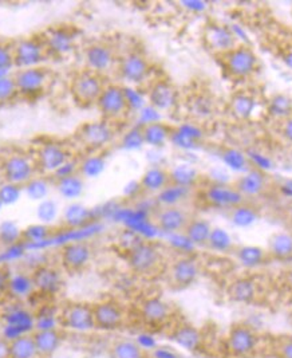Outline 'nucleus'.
Returning <instances> with one entry per match:
<instances>
[{"mask_svg":"<svg viewBox=\"0 0 292 358\" xmlns=\"http://www.w3.org/2000/svg\"><path fill=\"white\" fill-rule=\"evenodd\" d=\"M224 74L231 81L247 82L254 80L259 73L258 54L247 43H239L236 48L217 57Z\"/></svg>","mask_w":292,"mask_h":358,"instance_id":"nucleus-1","label":"nucleus"},{"mask_svg":"<svg viewBox=\"0 0 292 358\" xmlns=\"http://www.w3.org/2000/svg\"><path fill=\"white\" fill-rule=\"evenodd\" d=\"M126 263L130 271L140 278L156 277L161 271L165 273L166 268L161 247L150 241H140L131 245L126 255Z\"/></svg>","mask_w":292,"mask_h":358,"instance_id":"nucleus-2","label":"nucleus"},{"mask_svg":"<svg viewBox=\"0 0 292 358\" xmlns=\"http://www.w3.org/2000/svg\"><path fill=\"white\" fill-rule=\"evenodd\" d=\"M108 83L109 81L106 77L83 67L71 74L68 80V93L78 108H96L98 99Z\"/></svg>","mask_w":292,"mask_h":358,"instance_id":"nucleus-3","label":"nucleus"},{"mask_svg":"<svg viewBox=\"0 0 292 358\" xmlns=\"http://www.w3.org/2000/svg\"><path fill=\"white\" fill-rule=\"evenodd\" d=\"M19 99L35 101L45 97L54 85V71L46 65L17 69L13 73Z\"/></svg>","mask_w":292,"mask_h":358,"instance_id":"nucleus-4","label":"nucleus"},{"mask_svg":"<svg viewBox=\"0 0 292 358\" xmlns=\"http://www.w3.org/2000/svg\"><path fill=\"white\" fill-rule=\"evenodd\" d=\"M96 109L101 120L117 127L125 122L131 113V99L126 87L118 82H109L98 99Z\"/></svg>","mask_w":292,"mask_h":358,"instance_id":"nucleus-5","label":"nucleus"},{"mask_svg":"<svg viewBox=\"0 0 292 358\" xmlns=\"http://www.w3.org/2000/svg\"><path fill=\"white\" fill-rule=\"evenodd\" d=\"M115 136L117 127L99 118L81 124L74 133V140L89 155H101L113 144Z\"/></svg>","mask_w":292,"mask_h":358,"instance_id":"nucleus-6","label":"nucleus"},{"mask_svg":"<svg viewBox=\"0 0 292 358\" xmlns=\"http://www.w3.org/2000/svg\"><path fill=\"white\" fill-rule=\"evenodd\" d=\"M33 156L39 176L45 178H55L74 160V155L68 145L58 141H46L39 144Z\"/></svg>","mask_w":292,"mask_h":358,"instance_id":"nucleus-7","label":"nucleus"},{"mask_svg":"<svg viewBox=\"0 0 292 358\" xmlns=\"http://www.w3.org/2000/svg\"><path fill=\"white\" fill-rule=\"evenodd\" d=\"M33 155L24 152H10L0 159V176L3 182L26 187L38 176Z\"/></svg>","mask_w":292,"mask_h":358,"instance_id":"nucleus-8","label":"nucleus"},{"mask_svg":"<svg viewBox=\"0 0 292 358\" xmlns=\"http://www.w3.org/2000/svg\"><path fill=\"white\" fill-rule=\"evenodd\" d=\"M153 66L150 59L140 50H129L119 55L115 74L131 86H144L152 81Z\"/></svg>","mask_w":292,"mask_h":358,"instance_id":"nucleus-9","label":"nucleus"},{"mask_svg":"<svg viewBox=\"0 0 292 358\" xmlns=\"http://www.w3.org/2000/svg\"><path fill=\"white\" fill-rule=\"evenodd\" d=\"M196 196L205 207L227 212L248 201L232 182H210L196 189Z\"/></svg>","mask_w":292,"mask_h":358,"instance_id":"nucleus-10","label":"nucleus"},{"mask_svg":"<svg viewBox=\"0 0 292 358\" xmlns=\"http://www.w3.org/2000/svg\"><path fill=\"white\" fill-rule=\"evenodd\" d=\"M118 58L119 54L115 48L106 41H94L83 50L85 69H89L106 78L110 73H115Z\"/></svg>","mask_w":292,"mask_h":358,"instance_id":"nucleus-11","label":"nucleus"},{"mask_svg":"<svg viewBox=\"0 0 292 358\" xmlns=\"http://www.w3.org/2000/svg\"><path fill=\"white\" fill-rule=\"evenodd\" d=\"M15 69L45 65L49 61V50L42 35H30L13 41Z\"/></svg>","mask_w":292,"mask_h":358,"instance_id":"nucleus-12","label":"nucleus"},{"mask_svg":"<svg viewBox=\"0 0 292 358\" xmlns=\"http://www.w3.org/2000/svg\"><path fill=\"white\" fill-rule=\"evenodd\" d=\"M147 103L159 113H173L180 105V92L168 78H154L146 85Z\"/></svg>","mask_w":292,"mask_h":358,"instance_id":"nucleus-13","label":"nucleus"},{"mask_svg":"<svg viewBox=\"0 0 292 358\" xmlns=\"http://www.w3.org/2000/svg\"><path fill=\"white\" fill-rule=\"evenodd\" d=\"M226 346L231 357H254L259 348V334L252 326L235 324L228 330Z\"/></svg>","mask_w":292,"mask_h":358,"instance_id":"nucleus-14","label":"nucleus"},{"mask_svg":"<svg viewBox=\"0 0 292 358\" xmlns=\"http://www.w3.org/2000/svg\"><path fill=\"white\" fill-rule=\"evenodd\" d=\"M200 273V263L196 258L181 255L166 264L165 278L172 290H185L196 283Z\"/></svg>","mask_w":292,"mask_h":358,"instance_id":"nucleus-15","label":"nucleus"},{"mask_svg":"<svg viewBox=\"0 0 292 358\" xmlns=\"http://www.w3.org/2000/svg\"><path fill=\"white\" fill-rule=\"evenodd\" d=\"M93 247L89 242H70L59 250V267L67 275L83 273L93 261Z\"/></svg>","mask_w":292,"mask_h":358,"instance_id":"nucleus-16","label":"nucleus"},{"mask_svg":"<svg viewBox=\"0 0 292 358\" xmlns=\"http://www.w3.org/2000/svg\"><path fill=\"white\" fill-rule=\"evenodd\" d=\"M58 326L64 330L73 331H90L94 330L93 322V305L87 302H67L58 315Z\"/></svg>","mask_w":292,"mask_h":358,"instance_id":"nucleus-17","label":"nucleus"},{"mask_svg":"<svg viewBox=\"0 0 292 358\" xmlns=\"http://www.w3.org/2000/svg\"><path fill=\"white\" fill-rule=\"evenodd\" d=\"M92 305L94 330L115 331L126 324V310L119 302L114 299H103Z\"/></svg>","mask_w":292,"mask_h":358,"instance_id":"nucleus-18","label":"nucleus"},{"mask_svg":"<svg viewBox=\"0 0 292 358\" xmlns=\"http://www.w3.org/2000/svg\"><path fill=\"white\" fill-rule=\"evenodd\" d=\"M201 38L205 49L216 57L226 54L240 43L233 30L220 22H208L203 29Z\"/></svg>","mask_w":292,"mask_h":358,"instance_id":"nucleus-19","label":"nucleus"},{"mask_svg":"<svg viewBox=\"0 0 292 358\" xmlns=\"http://www.w3.org/2000/svg\"><path fill=\"white\" fill-rule=\"evenodd\" d=\"M192 216L184 206H159L153 212L152 220L163 234L175 235L184 232Z\"/></svg>","mask_w":292,"mask_h":358,"instance_id":"nucleus-20","label":"nucleus"},{"mask_svg":"<svg viewBox=\"0 0 292 358\" xmlns=\"http://www.w3.org/2000/svg\"><path fill=\"white\" fill-rule=\"evenodd\" d=\"M34 292L43 295H57L61 293L65 283V273L61 267L52 264H39L30 274Z\"/></svg>","mask_w":292,"mask_h":358,"instance_id":"nucleus-21","label":"nucleus"},{"mask_svg":"<svg viewBox=\"0 0 292 358\" xmlns=\"http://www.w3.org/2000/svg\"><path fill=\"white\" fill-rule=\"evenodd\" d=\"M245 200L251 201L265 195L271 188V178L259 168L252 166L232 182Z\"/></svg>","mask_w":292,"mask_h":358,"instance_id":"nucleus-22","label":"nucleus"},{"mask_svg":"<svg viewBox=\"0 0 292 358\" xmlns=\"http://www.w3.org/2000/svg\"><path fill=\"white\" fill-rule=\"evenodd\" d=\"M31 333L36 349V358L55 357L65 340L64 329L59 326H48L34 330Z\"/></svg>","mask_w":292,"mask_h":358,"instance_id":"nucleus-23","label":"nucleus"},{"mask_svg":"<svg viewBox=\"0 0 292 358\" xmlns=\"http://www.w3.org/2000/svg\"><path fill=\"white\" fill-rule=\"evenodd\" d=\"M138 313L143 322L153 327L168 325L173 315L172 306L160 296H150L144 299L140 303Z\"/></svg>","mask_w":292,"mask_h":358,"instance_id":"nucleus-24","label":"nucleus"},{"mask_svg":"<svg viewBox=\"0 0 292 358\" xmlns=\"http://www.w3.org/2000/svg\"><path fill=\"white\" fill-rule=\"evenodd\" d=\"M177 133V128L165 121H147L138 128V136L143 144L147 147L163 148L169 144L175 134Z\"/></svg>","mask_w":292,"mask_h":358,"instance_id":"nucleus-25","label":"nucleus"},{"mask_svg":"<svg viewBox=\"0 0 292 358\" xmlns=\"http://www.w3.org/2000/svg\"><path fill=\"white\" fill-rule=\"evenodd\" d=\"M50 57L67 55L75 46V36L66 26H51L43 34H41Z\"/></svg>","mask_w":292,"mask_h":358,"instance_id":"nucleus-26","label":"nucleus"},{"mask_svg":"<svg viewBox=\"0 0 292 358\" xmlns=\"http://www.w3.org/2000/svg\"><path fill=\"white\" fill-rule=\"evenodd\" d=\"M170 169L160 165H152L146 168L141 175L138 187L145 195H160L163 189L170 185Z\"/></svg>","mask_w":292,"mask_h":358,"instance_id":"nucleus-27","label":"nucleus"},{"mask_svg":"<svg viewBox=\"0 0 292 358\" xmlns=\"http://www.w3.org/2000/svg\"><path fill=\"white\" fill-rule=\"evenodd\" d=\"M169 338L176 342L179 346L184 348L188 352L195 353L201 349L203 345V334L201 331L188 322H180L172 326L169 331Z\"/></svg>","mask_w":292,"mask_h":358,"instance_id":"nucleus-28","label":"nucleus"},{"mask_svg":"<svg viewBox=\"0 0 292 358\" xmlns=\"http://www.w3.org/2000/svg\"><path fill=\"white\" fill-rule=\"evenodd\" d=\"M212 232H213V227L211 222H208L204 217L192 216L184 229L182 235L187 238L189 243H192L196 247H207L211 241Z\"/></svg>","mask_w":292,"mask_h":358,"instance_id":"nucleus-29","label":"nucleus"},{"mask_svg":"<svg viewBox=\"0 0 292 358\" xmlns=\"http://www.w3.org/2000/svg\"><path fill=\"white\" fill-rule=\"evenodd\" d=\"M268 258L275 261L292 259V232L279 231L270 236L267 245Z\"/></svg>","mask_w":292,"mask_h":358,"instance_id":"nucleus-30","label":"nucleus"},{"mask_svg":"<svg viewBox=\"0 0 292 358\" xmlns=\"http://www.w3.org/2000/svg\"><path fill=\"white\" fill-rule=\"evenodd\" d=\"M108 355L109 358H152V355L141 343L130 338L114 340L109 346Z\"/></svg>","mask_w":292,"mask_h":358,"instance_id":"nucleus-31","label":"nucleus"},{"mask_svg":"<svg viewBox=\"0 0 292 358\" xmlns=\"http://www.w3.org/2000/svg\"><path fill=\"white\" fill-rule=\"evenodd\" d=\"M6 358H36L33 333H22L7 342Z\"/></svg>","mask_w":292,"mask_h":358,"instance_id":"nucleus-32","label":"nucleus"},{"mask_svg":"<svg viewBox=\"0 0 292 358\" xmlns=\"http://www.w3.org/2000/svg\"><path fill=\"white\" fill-rule=\"evenodd\" d=\"M227 294L235 302L249 303L258 295V286L256 282L251 278H239L231 282V285L228 286Z\"/></svg>","mask_w":292,"mask_h":358,"instance_id":"nucleus-33","label":"nucleus"},{"mask_svg":"<svg viewBox=\"0 0 292 358\" xmlns=\"http://www.w3.org/2000/svg\"><path fill=\"white\" fill-rule=\"evenodd\" d=\"M54 182L58 194L68 200L80 197L85 189V179L82 178L80 172L57 178Z\"/></svg>","mask_w":292,"mask_h":358,"instance_id":"nucleus-34","label":"nucleus"},{"mask_svg":"<svg viewBox=\"0 0 292 358\" xmlns=\"http://www.w3.org/2000/svg\"><path fill=\"white\" fill-rule=\"evenodd\" d=\"M196 196V188H188L177 184L168 185L157 197L159 206H184L187 200Z\"/></svg>","mask_w":292,"mask_h":358,"instance_id":"nucleus-35","label":"nucleus"},{"mask_svg":"<svg viewBox=\"0 0 292 358\" xmlns=\"http://www.w3.org/2000/svg\"><path fill=\"white\" fill-rule=\"evenodd\" d=\"M255 108V98L251 93H247L244 90L238 92L233 94L229 102L231 113L233 114L238 120L248 118Z\"/></svg>","mask_w":292,"mask_h":358,"instance_id":"nucleus-36","label":"nucleus"},{"mask_svg":"<svg viewBox=\"0 0 292 358\" xmlns=\"http://www.w3.org/2000/svg\"><path fill=\"white\" fill-rule=\"evenodd\" d=\"M227 213L232 217V222L238 226H248L254 223L259 215L256 207L249 201H245L242 206H238Z\"/></svg>","mask_w":292,"mask_h":358,"instance_id":"nucleus-37","label":"nucleus"},{"mask_svg":"<svg viewBox=\"0 0 292 358\" xmlns=\"http://www.w3.org/2000/svg\"><path fill=\"white\" fill-rule=\"evenodd\" d=\"M17 99L19 94L13 74L0 76V109L14 103Z\"/></svg>","mask_w":292,"mask_h":358,"instance_id":"nucleus-38","label":"nucleus"},{"mask_svg":"<svg viewBox=\"0 0 292 358\" xmlns=\"http://www.w3.org/2000/svg\"><path fill=\"white\" fill-rule=\"evenodd\" d=\"M270 353L274 358H292V334L274 336L270 341Z\"/></svg>","mask_w":292,"mask_h":358,"instance_id":"nucleus-39","label":"nucleus"},{"mask_svg":"<svg viewBox=\"0 0 292 358\" xmlns=\"http://www.w3.org/2000/svg\"><path fill=\"white\" fill-rule=\"evenodd\" d=\"M197 172L189 166H179L175 169H170V181L172 184H177L188 188L197 187Z\"/></svg>","mask_w":292,"mask_h":358,"instance_id":"nucleus-40","label":"nucleus"},{"mask_svg":"<svg viewBox=\"0 0 292 358\" xmlns=\"http://www.w3.org/2000/svg\"><path fill=\"white\" fill-rule=\"evenodd\" d=\"M238 259H240L243 264L247 266H258L263 263L264 259L268 258V254L265 250H260L256 247H242L238 250Z\"/></svg>","mask_w":292,"mask_h":358,"instance_id":"nucleus-41","label":"nucleus"},{"mask_svg":"<svg viewBox=\"0 0 292 358\" xmlns=\"http://www.w3.org/2000/svg\"><path fill=\"white\" fill-rule=\"evenodd\" d=\"M49 178L45 176H36L35 179L31 180L23 191L30 196V199H38V200H45L46 196L49 195Z\"/></svg>","mask_w":292,"mask_h":358,"instance_id":"nucleus-42","label":"nucleus"},{"mask_svg":"<svg viewBox=\"0 0 292 358\" xmlns=\"http://www.w3.org/2000/svg\"><path fill=\"white\" fill-rule=\"evenodd\" d=\"M101 165H103V163L101 162L99 155H92L90 157L80 162V164H78V172L81 173L83 179L94 178L96 175L101 172V168H102Z\"/></svg>","mask_w":292,"mask_h":358,"instance_id":"nucleus-43","label":"nucleus"},{"mask_svg":"<svg viewBox=\"0 0 292 358\" xmlns=\"http://www.w3.org/2000/svg\"><path fill=\"white\" fill-rule=\"evenodd\" d=\"M23 192H24L23 187H17V185L8 184V182L0 184V199L4 206H11V204L17 203Z\"/></svg>","mask_w":292,"mask_h":358,"instance_id":"nucleus-44","label":"nucleus"},{"mask_svg":"<svg viewBox=\"0 0 292 358\" xmlns=\"http://www.w3.org/2000/svg\"><path fill=\"white\" fill-rule=\"evenodd\" d=\"M15 69V57L13 50V41H0V71Z\"/></svg>","mask_w":292,"mask_h":358,"instance_id":"nucleus-45","label":"nucleus"},{"mask_svg":"<svg viewBox=\"0 0 292 358\" xmlns=\"http://www.w3.org/2000/svg\"><path fill=\"white\" fill-rule=\"evenodd\" d=\"M207 247L216 251H226L231 248V238L221 228H213L211 241Z\"/></svg>","mask_w":292,"mask_h":358,"instance_id":"nucleus-46","label":"nucleus"},{"mask_svg":"<svg viewBox=\"0 0 292 358\" xmlns=\"http://www.w3.org/2000/svg\"><path fill=\"white\" fill-rule=\"evenodd\" d=\"M277 131L284 143L292 145V112L279 120Z\"/></svg>","mask_w":292,"mask_h":358,"instance_id":"nucleus-47","label":"nucleus"},{"mask_svg":"<svg viewBox=\"0 0 292 358\" xmlns=\"http://www.w3.org/2000/svg\"><path fill=\"white\" fill-rule=\"evenodd\" d=\"M11 273L7 266L0 264V296L8 293L11 290Z\"/></svg>","mask_w":292,"mask_h":358,"instance_id":"nucleus-48","label":"nucleus"},{"mask_svg":"<svg viewBox=\"0 0 292 358\" xmlns=\"http://www.w3.org/2000/svg\"><path fill=\"white\" fill-rule=\"evenodd\" d=\"M283 283H284V286L292 292V267L290 270H287V271H284V274H283Z\"/></svg>","mask_w":292,"mask_h":358,"instance_id":"nucleus-49","label":"nucleus"},{"mask_svg":"<svg viewBox=\"0 0 292 358\" xmlns=\"http://www.w3.org/2000/svg\"><path fill=\"white\" fill-rule=\"evenodd\" d=\"M286 61H287V64L292 69V51L290 54H287V58H286Z\"/></svg>","mask_w":292,"mask_h":358,"instance_id":"nucleus-50","label":"nucleus"},{"mask_svg":"<svg viewBox=\"0 0 292 358\" xmlns=\"http://www.w3.org/2000/svg\"><path fill=\"white\" fill-rule=\"evenodd\" d=\"M3 207H4V204H3V201H1V199H0V211L3 210Z\"/></svg>","mask_w":292,"mask_h":358,"instance_id":"nucleus-51","label":"nucleus"}]
</instances>
